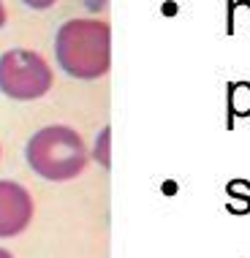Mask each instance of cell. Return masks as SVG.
<instances>
[{
  "mask_svg": "<svg viewBox=\"0 0 250 258\" xmlns=\"http://www.w3.org/2000/svg\"><path fill=\"white\" fill-rule=\"evenodd\" d=\"M22 3L27 6V9H36V11H46V9H52L57 0H22Z\"/></svg>",
  "mask_w": 250,
  "mask_h": 258,
  "instance_id": "cell-7",
  "label": "cell"
},
{
  "mask_svg": "<svg viewBox=\"0 0 250 258\" xmlns=\"http://www.w3.org/2000/svg\"><path fill=\"white\" fill-rule=\"evenodd\" d=\"M228 106V128L234 125L237 117H250V82H231L226 93Z\"/></svg>",
  "mask_w": 250,
  "mask_h": 258,
  "instance_id": "cell-5",
  "label": "cell"
},
{
  "mask_svg": "<svg viewBox=\"0 0 250 258\" xmlns=\"http://www.w3.org/2000/svg\"><path fill=\"white\" fill-rule=\"evenodd\" d=\"M54 85L52 68L36 49H9L0 54V93L14 101H38Z\"/></svg>",
  "mask_w": 250,
  "mask_h": 258,
  "instance_id": "cell-3",
  "label": "cell"
},
{
  "mask_svg": "<svg viewBox=\"0 0 250 258\" xmlns=\"http://www.w3.org/2000/svg\"><path fill=\"white\" fill-rule=\"evenodd\" d=\"M33 220V199L25 185L0 179V239L19 236Z\"/></svg>",
  "mask_w": 250,
  "mask_h": 258,
  "instance_id": "cell-4",
  "label": "cell"
},
{
  "mask_svg": "<svg viewBox=\"0 0 250 258\" xmlns=\"http://www.w3.org/2000/svg\"><path fill=\"white\" fill-rule=\"evenodd\" d=\"M54 57L74 79H101L112 68V27L103 19H68L54 36Z\"/></svg>",
  "mask_w": 250,
  "mask_h": 258,
  "instance_id": "cell-1",
  "label": "cell"
},
{
  "mask_svg": "<svg viewBox=\"0 0 250 258\" xmlns=\"http://www.w3.org/2000/svg\"><path fill=\"white\" fill-rule=\"evenodd\" d=\"M226 30L234 33V22H237V0H228V17H226Z\"/></svg>",
  "mask_w": 250,
  "mask_h": 258,
  "instance_id": "cell-8",
  "label": "cell"
},
{
  "mask_svg": "<svg viewBox=\"0 0 250 258\" xmlns=\"http://www.w3.org/2000/svg\"><path fill=\"white\" fill-rule=\"evenodd\" d=\"M27 166L49 182H68L87 166V147L71 125H46L36 131L25 147Z\"/></svg>",
  "mask_w": 250,
  "mask_h": 258,
  "instance_id": "cell-2",
  "label": "cell"
},
{
  "mask_svg": "<svg viewBox=\"0 0 250 258\" xmlns=\"http://www.w3.org/2000/svg\"><path fill=\"white\" fill-rule=\"evenodd\" d=\"M6 19H9V14H6V6H3V0H0V27L6 25Z\"/></svg>",
  "mask_w": 250,
  "mask_h": 258,
  "instance_id": "cell-9",
  "label": "cell"
},
{
  "mask_svg": "<svg viewBox=\"0 0 250 258\" xmlns=\"http://www.w3.org/2000/svg\"><path fill=\"white\" fill-rule=\"evenodd\" d=\"M109 144H112V128H103L98 139H95V150H93V158L98 160V163L103 166V169H109L112 166V155H109Z\"/></svg>",
  "mask_w": 250,
  "mask_h": 258,
  "instance_id": "cell-6",
  "label": "cell"
},
{
  "mask_svg": "<svg viewBox=\"0 0 250 258\" xmlns=\"http://www.w3.org/2000/svg\"><path fill=\"white\" fill-rule=\"evenodd\" d=\"M0 258H14L11 253H9V250H6V247H0Z\"/></svg>",
  "mask_w": 250,
  "mask_h": 258,
  "instance_id": "cell-10",
  "label": "cell"
}]
</instances>
